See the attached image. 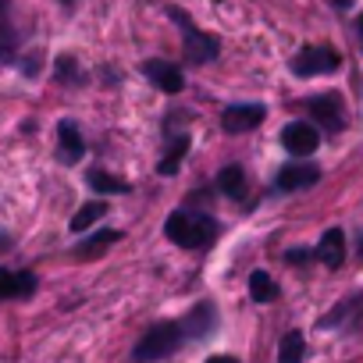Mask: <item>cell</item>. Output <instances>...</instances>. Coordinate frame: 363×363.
Here are the masks:
<instances>
[{
    "label": "cell",
    "instance_id": "5bb4252c",
    "mask_svg": "<svg viewBox=\"0 0 363 363\" xmlns=\"http://www.w3.org/2000/svg\"><path fill=\"white\" fill-rule=\"evenodd\" d=\"M182 328H186V338H196V335H207L211 328H214V306L211 303H203V306H196L186 320H182Z\"/></svg>",
    "mask_w": 363,
    "mask_h": 363
},
{
    "label": "cell",
    "instance_id": "30bf717a",
    "mask_svg": "<svg viewBox=\"0 0 363 363\" xmlns=\"http://www.w3.org/2000/svg\"><path fill=\"white\" fill-rule=\"evenodd\" d=\"M310 114H313V121H320L328 132H338V128H342V100H338L335 93L310 100Z\"/></svg>",
    "mask_w": 363,
    "mask_h": 363
},
{
    "label": "cell",
    "instance_id": "6da1fadb",
    "mask_svg": "<svg viewBox=\"0 0 363 363\" xmlns=\"http://www.w3.org/2000/svg\"><path fill=\"white\" fill-rule=\"evenodd\" d=\"M164 235L186 250H207L218 239V225L207 214H186V211H174L164 221Z\"/></svg>",
    "mask_w": 363,
    "mask_h": 363
},
{
    "label": "cell",
    "instance_id": "277c9868",
    "mask_svg": "<svg viewBox=\"0 0 363 363\" xmlns=\"http://www.w3.org/2000/svg\"><path fill=\"white\" fill-rule=\"evenodd\" d=\"M335 68H338V54H335L331 47H306V50H299L296 61H292V72L303 75V79H310V75H328V72H335Z\"/></svg>",
    "mask_w": 363,
    "mask_h": 363
},
{
    "label": "cell",
    "instance_id": "7c38bea8",
    "mask_svg": "<svg viewBox=\"0 0 363 363\" xmlns=\"http://www.w3.org/2000/svg\"><path fill=\"white\" fill-rule=\"evenodd\" d=\"M121 239V232H111V228H100V232H93V235H86L79 246H75V257L79 260H93V257H100L107 246H114Z\"/></svg>",
    "mask_w": 363,
    "mask_h": 363
},
{
    "label": "cell",
    "instance_id": "3957f363",
    "mask_svg": "<svg viewBox=\"0 0 363 363\" xmlns=\"http://www.w3.org/2000/svg\"><path fill=\"white\" fill-rule=\"evenodd\" d=\"M171 18L182 26V36H186V61H189V65H211V61L221 54V40L211 36V33H200L178 8H171Z\"/></svg>",
    "mask_w": 363,
    "mask_h": 363
},
{
    "label": "cell",
    "instance_id": "4316f807",
    "mask_svg": "<svg viewBox=\"0 0 363 363\" xmlns=\"http://www.w3.org/2000/svg\"><path fill=\"white\" fill-rule=\"evenodd\" d=\"M4 11H8V0H0V18H4Z\"/></svg>",
    "mask_w": 363,
    "mask_h": 363
},
{
    "label": "cell",
    "instance_id": "9c48e42d",
    "mask_svg": "<svg viewBox=\"0 0 363 363\" xmlns=\"http://www.w3.org/2000/svg\"><path fill=\"white\" fill-rule=\"evenodd\" d=\"M57 157L65 164H79L86 157V139L79 135V125L75 121H61L57 125Z\"/></svg>",
    "mask_w": 363,
    "mask_h": 363
},
{
    "label": "cell",
    "instance_id": "d4e9b609",
    "mask_svg": "<svg viewBox=\"0 0 363 363\" xmlns=\"http://www.w3.org/2000/svg\"><path fill=\"white\" fill-rule=\"evenodd\" d=\"M306 257H310V253H306V250H292V253H289V260H292V264H303V260H306Z\"/></svg>",
    "mask_w": 363,
    "mask_h": 363
},
{
    "label": "cell",
    "instance_id": "8fae6325",
    "mask_svg": "<svg viewBox=\"0 0 363 363\" xmlns=\"http://www.w3.org/2000/svg\"><path fill=\"white\" fill-rule=\"evenodd\" d=\"M317 260L324 264V267H342V260H345V235H342V228H328L324 235H320V246H317Z\"/></svg>",
    "mask_w": 363,
    "mask_h": 363
},
{
    "label": "cell",
    "instance_id": "e0dca14e",
    "mask_svg": "<svg viewBox=\"0 0 363 363\" xmlns=\"http://www.w3.org/2000/svg\"><path fill=\"white\" fill-rule=\"evenodd\" d=\"M303 356H306L303 335H299V331H289V335L281 338V345H278V363H303Z\"/></svg>",
    "mask_w": 363,
    "mask_h": 363
},
{
    "label": "cell",
    "instance_id": "cb8c5ba5",
    "mask_svg": "<svg viewBox=\"0 0 363 363\" xmlns=\"http://www.w3.org/2000/svg\"><path fill=\"white\" fill-rule=\"evenodd\" d=\"M22 72H26V75H36V72H40V50H33V57L22 65Z\"/></svg>",
    "mask_w": 363,
    "mask_h": 363
},
{
    "label": "cell",
    "instance_id": "ba28073f",
    "mask_svg": "<svg viewBox=\"0 0 363 363\" xmlns=\"http://www.w3.org/2000/svg\"><path fill=\"white\" fill-rule=\"evenodd\" d=\"M143 75H146L160 93H182V86H186V79H182V72H178L171 61H146V65H143Z\"/></svg>",
    "mask_w": 363,
    "mask_h": 363
},
{
    "label": "cell",
    "instance_id": "7a4b0ae2",
    "mask_svg": "<svg viewBox=\"0 0 363 363\" xmlns=\"http://www.w3.org/2000/svg\"><path fill=\"white\" fill-rule=\"evenodd\" d=\"M182 342H186V328H182V320H160L139 338L132 356H135V363H153L160 356H171Z\"/></svg>",
    "mask_w": 363,
    "mask_h": 363
},
{
    "label": "cell",
    "instance_id": "8992f818",
    "mask_svg": "<svg viewBox=\"0 0 363 363\" xmlns=\"http://www.w3.org/2000/svg\"><path fill=\"white\" fill-rule=\"evenodd\" d=\"M281 146H285L289 153H296V157H310V153L320 146V135H317L313 125H306V121H292V125L281 128Z\"/></svg>",
    "mask_w": 363,
    "mask_h": 363
},
{
    "label": "cell",
    "instance_id": "52a82bcc",
    "mask_svg": "<svg viewBox=\"0 0 363 363\" xmlns=\"http://www.w3.org/2000/svg\"><path fill=\"white\" fill-rule=\"evenodd\" d=\"M317 182H320V171H317L313 164H285V167L278 171L274 186H278L281 193H299V189L317 186Z\"/></svg>",
    "mask_w": 363,
    "mask_h": 363
},
{
    "label": "cell",
    "instance_id": "ac0fdd59",
    "mask_svg": "<svg viewBox=\"0 0 363 363\" xmlns=\"http://www.w3.org/2000/svg\"><path fill=\"white\" fill-rule=\"evenodd\" d=\"M86 178H89V186H93L96 193H128V182H125V178H114V174H107V171H100V167H93Z\"/></svg>",
    "mask_w": 363,
    "mask_h": 363
},
{
    "label": "cell",
    "instance_id": "484cf974",
    "mask_svg": "<svg viewBox=\"0 0 363 363\" xmlns=\"http://www.w3.org/2000/svg\"><path fill=\"white\" fill-rule=\"evenodd\" d=\"M207 363H239V359H235V356H211Z\"/></svg>",
    "mask_w": 363,
    "mask_h": 363
},
{
    "label": "cell",
    "instance_id": "83f0119b",
    "mask_svg": "<svg viewBox=\"0 0 363 363\" xmlns=\"http://www.w3.org/2000/svg\"><path fill=\"white\" fill-rule=\"evenodd\" d=\"M61 4H65V8H75V0H61Z\"/></svg>",
    "mask_w": 363,
    "mask_h": 363
},
{
    "label": "cell",
    "instance_id": "4fadbf2b",
    "mask_svg": "<svg viewBox=\"0 0 363 363\" xmlns=\"http://www.w3.org/2000/svg\"><path fill=\"white\" fill-rule=\"evenodd\" d=\"M218 189H221L225 196H232V200H242V193H246V174H242L239 164H228V167L218 174Z\"/></svg>",
    "mask_w": 363,
    "mask_h": 363
},
{
    "label": "cell",
    "instance_id": "f1b7e54d",
    "mask_svg": "<svg viewBox=\"0 0 363 363\" xmlns=\"http://www.w3.org/2000/svg\"><path fill=\"white\" fill-rule=\"evenodd\" d=\"M359 33H363V15H359Z\"/></svg>",
    "mask_w": 363,
    "mask_h": 363
},
{
    "label": "cell",
    "instance_id": "603a6c76",
    "mask_svg": "<svg viewBox=\"0 0 363 363\" xmlns=\"http://www.w3.org/2000/svg\"><path fill=\"white\" fill-rule=\"evenodd\" d=\"M36 292V274L33 271H22L18 274V299H26V296H33Z\"/></svg>",
    "mask_w": 363,
    "mask_h": 363
},
{
    "label": "cell",
    "instance_id": "9a60e30c",
    "mask_svg": "<svg viewBox=\"0 0 363 363\" xmlns=\"http://www.w3.org/2000/svg\"><path fill=\"white\" fill-rule=\"evenodd\" d=\"M250 296L257 303H274L278 299V281L267 274V271H253L250 274Z\"/></svg>",
    "mask_w": 363,
    "mask_h": 363
},
{
    "label": "cell",
    "instance_id": "2e32d148",
    "mask_svg": "<svg viewBox=\"0 0 363 363\" xmlns=\"http://www.w3.org/2000/svg\"><path fill=\"white\" fill-rule=\"evenodd\" d=\"M104 214H107V203H104V200H89L86 207L75 211V218H72V232H86V228H93Z\"/></svg>",
    "mask_w": 363,
    "mask_h": 363
},
{
    "label": "cell",
    "instance_id": "5b68a950",
    "mask_svg": "<svg viewBox=\"0 0 363 363\" xmlns=\"http://www.w3.org/2000/svg\"><path fill=\"white\" fill-rule=\"evenodd\" d=\"M264 114H267L264 104H235V107H228V111L221 114V128L232 132V135H239V132L257 128V125L264 121Z\"/></svg>",
    "mask_w": 363,
    "mask_h": 363
},
{
    "label": "cell",
    "instance_id": "d6986e66",
    "mask_svg": "<svg viewBox=\"0 0 363 363\" xmlns=\"http://www.w3.org/2000/svg\"><path fill=\"white\" fill-rule=\"evenodd\" d=\"M186 150H189V139H186V135H178V139H174V153H167V157L157 164V174H164V178L174 174L178 164H182V157H186Z\"/></svg>",
    "mask_w": 363,
    "mask_h": 363
},
{
    "label": "cell",
    "instance_id": "7402d4cb",
    "mask_svg": "<svg viewBox=\"0 0 363 363\" xmlns=\"http://www.w3.org/2000/svg\"><path fill=\"white\" fill-rule=\"evenodd\" d=\"M11 50H15V33L0 18V57H11Z\"/></svg>",
    "mask_w": 363,
    "mask_h": 363
},
{
    "label": "cell",
    "instance_id": "44dd1931",
    "mask_svg": "<svg viewBox=\"0 0 363 363\" xmlns=\"http://www.w3.org/2000/svg\"><path fill=\"white\" fill-rule=\"evenodd\" d=\"M0 299H18V274L0 267Z\"/></svg>",
    "mask_w": 363,
    "mask_h": 363
},
{
    "label": "cell",
    "instance_id": "ffe728a7",
    "mask_svg": "<svg viewBox=\"0 0 363 363\" xmlns=\"http://www.w3.org/2000/svg\"><path fill=\"white\" fill-rule=\"evenodd\" d=\"M57 82H65V86H72L75 79H79V65H75V57L72 54H65V57H57Z\"/></svg>",
    "mask_w": 363,
    "mask_h": 363
}]
</instances>
